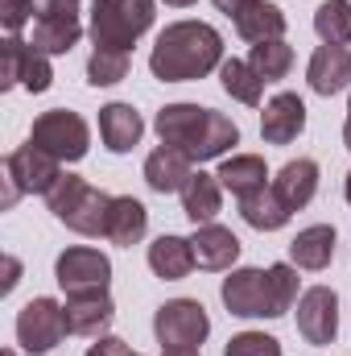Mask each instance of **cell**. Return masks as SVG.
Segmentation results:
<instances>
[{
  "label": "cell",
  "instance_id": "f6af8a7d",
  "mask_svg": "<svg viewBox=\"0 0 351 356\" xmlns=\"http://www.w3.org/2000/svg\"><path fill=\"white\" fill-rule=\"evenodd\" d=\"M348 108H351V99H348Z\"/></svg>",
  "mask_w": 351,
  "mask_h": 356
},
{
  "label": "cell",
  "instance_id": "603a6c76",
  "mask_svg": "<svg viewBox=\"0 0 351 356\" xmlns=\"http://www.w3.org/2000/svg\"><path fill=\"white\" fill-rule=\"evenodd\" d=\"M149 269L166 282H182L190 269H194V245L186 236H174V232H162L153 245H149Z\"/></svg>",
  "mask_w": 351,
  "mask_h": 356
},
{
  "label": "cell",
  "instance_id": "d6986e66",
  "mask_svg": "<svg viewBox=\"0 0 351 356\" xmlns=\"http://www.w3.org/2000/svg\"><path fill=\"white\" fill-rule=\"evenodd\" d=\"M219 207H223V182L215 175L194 170L190 182L182 186V211H186V220H190L194 228H198V224H215Z\"/></svg>",
  "mask_w": 351,
  "mask_h": 356
},
{
  "label": "cell",
  "instance_id": "83f0119b",
  "mask_svg": "<svg viewBox=\"0 0 351 356\" xmlns=\"http://www.w3.org/2000/svg\"><path fill=\"white\" fill-rule=\"evenodd\" d=\"M83 38V25L79 21H33V50L42 54H71Z\"/></svg>",
  "mask_w": 351,
  "mask_h": 356
},
{
  "label": "cell",
  "instance_id": "44dd1931",
  "mask_svg": "<svg viewBox=\"0 0 351 356\" xmlns=\"http://www.w3.org/2000/svg\"><path fill=\"white\" fill-rule=\"evenodd\" d=\"M331 261H335V228L331 224H310L289 241V266L327 269Z\"/></svg>",
  "mask_w": 351,
  "mask_h": 356
},
{
  "label": "cell",
  "instance_id": "ffe728a7",
  "mask_svg": "<svg viewBox=\"0 0 351 356\" xmlns=\"http://www.w3.org/2000/svg\"><path fill=\"white\" fill-rule=\"evenodd\" d=\"M190 158L186 154H178L170 145H157L149 158H145V182H149V191H157V195H182V186L190 182Z\"/></svg>",
  "mask_w": 351,
  "mask_h": 356
},
{
  "label": "cell",
  "instance_id": "ba28073f",
  "mask_svg": "<svg viewBox=\"0 0 351 356\" xmlns=\"http://www.w3.org/2000/svg\"><path fill=\"white\" fill-rule=\"evenodd\" d=\"M219 298H223L228 315H236V319H277L268 269H228Z\"/></svg>",
  "mask_w": 351,
  "mask_h": 356
},
{
  "label": "cell",
  "instance_id": "8d00e7d4",
  "mask_svg": "<svg viewBox=\"0 0 351 356\" xmlns=\"http://www.w3.org/2000/svg\"><path fill=\"white\" fill-rule=\"evenodd\" d=\"M87 356H141V353H132L120 336H99V340L87 348Z\"/></svg>",
  "mask_w": 351,
  "mask_h": 356
},
{
  "label": "cell",
  "instance_id": "e0dca14e",
  "mask_svg": "<svg viewBox=\"0 0 351 356\" xmlns=\"http://www.w3.org/2000/svg\"><path fill=\"white\" fill-rule=\"evenodd\" d=\"M273 195L289 207V211H302L314 195H318V162L314 158H298V162H285L277 178L268 182Z\"/></svg>",
  "mask_w": 351,
  "mask_h": 356
},
{
  "label": "cell",
  "instance_id": "5b68a950",
  "mask_svg": "<svg viewBox=\"0 0 351 356\" xmlns=\"http://www.w3.org/2000/svg\"><path fill=\"white\" fill-rule=\"evenodd\" d=\"M29 141H33L37 149H46L50 158H58V162H83L87 149H91V129L79 112H71V108H50V112H42V116L33 120Z\"/></svg>",
  "mask_w": 351,
  "mask_h": 356
},
{
  "label": "cell",
  "instance_id": "277c9868",
  "mask_svg": "<svg viewBox=\"0 0 351 356\" xmlns=\"http://www.w3.org/2000/svg\"><path fill=\"white\" fill-rule=\"evenodd\" d=\"M153 17H157L153 0H95L91 4V42H95V50L128 54L149 33Z\"/></svg>",
  "mask_w": 351,
  "mask_h": 356
},
{
  "label": "cell",
  "instance_id": "52a82bcc",
  "mask_svg": "<svg viewBox=\"0 0 351 356\" xmlns=\"http://www.w3.org/2000/svg\"><path fill=\"white\" fill-rule=\"evenodd\" d=\"M153 336L162 348H203V340L211 336V319L207 307L198 298H170L157 307L153 315Z\"/></svg>",
  "mask_w": 351,
  "mask_h": 356
},
{
  "label": "cell",
  "instance_id": "ac0fdd59",
  "mask_svg": "<svg viewBox=\"0 0 351 356\" xmlns=\"http://www.w3.org/2000/svg\"><path fill=\"white\" fill-rule=\"evenodd\" d=\"M145 232H149V211H145V203L141 199H132V195H116L112 199V211H108V241L112 245H120V249H132V245H141L145 241Z\"/></svg>",
  "mask_w": 351,
  "mask_h": 356
},
{
  "label": "cell",
  "instance_id": "8992f818",
  "mask_svg": "<svg viewBox=\"0 0 351 356\" xmlns=\"http://www.w3.org/2000/svg\"><path fill=\"white\" fill-rule=\"evenodd\" d=\"M58 178H62V162L29 141L4 158V186H8L4 203H17V195H50Z\"/></svg>",
  "mask_w": 351,
  "mask_h": 356
},
{
  "label": "cell",
  "instance_id": "3957f363",
  "mask_svg": "<svg viewBox=\"0 0 351 356\" xmlns=\"http://www.w3.org/2000/svg\"><path fill=\"white\" fill-rule=\"evenodd\" d=\"M50 211L58 224H67L79 236H103L108 232V211H112V195H103L99 186H91L79 175H62L54 182V191L46 195Z\"/></svg>",
  "mask_w": 351,
  "mask_h": 356
},
{
  "label": "cell",
  "instance_id": "60d3db41",
  "mask_svg": "<svg viewBox=\"0 0 351 356\" xmlns=\"http://www.w3.org/2000/svg\"><path fill=\"white\" fill-rule=\"evenodd\" d=\"M343 145L351 149V108H348V120H343Z\"/></svg>",
  "mask_w": 351,
  "mask_h": 356
},
{
  "label": "cell",
  "instance_id": "7402d4cb",
  "mask_svg": "<svg viewBox=\"0 0 351 356\" xmlns=\"http://www.w3.org/2000/svg\"><path fill=\"white\" fill-rule=\"evenodd\" d=\"M219 182H223V191H232L236 199H248V195H257L264 191L268 182V166H264L261 154H232V158H223L219 162Z\"/></svg>",
  "mask_w": 351,
  "mask_h": 356
},
{
  "label": "cell",
  "instance_id": "9a60e30c",
  "mask_svg": "<svg viewBox=\"0 0 351 356\" xmlns=\"http://www.w3.org/2000/svg\"><path fill=\"white\" fill-rule=\"evenodd\" d=\"M62 315H67L71 336L99 340V336H108V327L116 319V302H112V294H75V298H67Z\"/></svg>",
  "mask_w": 351,
  "mask_h": 356
},
{
  "label": "cell",
  "instance_id": "6da1fadb",
  "mask_svg": "<svg viewBox=\"0 0 351 356\" xmlns=\"http://www.w3.org/2000/svg\"><path fill=\"white\" fill-rule=\"evenodd\" d=\"M223 67V38L207 21H174L149 50V71L162 83H194Z\"/></svg>",
  "mask_w": 351,
  "mask_h": 356
},
{
  "label": "cell",
  "instance_id": "4dcf8cb0",
  "mask_svg": "<svg viewBox=\"0 0 351 356\" xmlns=\"http://www.w3.org/2000/svg\"><path fill=\"white\" fill-rule=\"evenodd\" d=\"M25 54H29V42H21L17 33H8L0 42V88H17L21 83V67H25Z\"/></svg>",
  "mask_w": 351,
  "mask_h": 356
},
{
  "label": "cell",
  "instance_id": "f546056e",
  "mask_svg": "<svg viewBox=\"0 0 351 356\" xmlns=\"http://www.w3.org/2000/svg\"><path fill=\"white\" fill-rule=\"evenodd\" d=\"M128 79V54L120 50H95L87 58V83L91 88H116Z\"/></svg>",
  "mask_w": 351,
  "mask_h": 356
},
{
  "label": "cell",
  "instance_id": "7c38bea8",
  "mask_svg": "<svg viewBox=\"0 0 351 356\" xmlns=\"http://www.w3.org/2000/svg\"><path fill=\"white\" fill-rule=\"evenodd\" d=\"M306 129V104L298 91H277L261 112V137L268 145H289Z\"/></svg>",
  "mask_w": 351,
  "mask_h": 356
},
{
  "label": "cell",
  "instance_id": "8fae6325",
  "mask_svg": "<svg viewBox=\"0 0 351 356\" xmlns=\"http://www.w3.org/2000/svg\"><path fill=\"white\" fill-rule=\"evenodd\" d=\"M298 332L314 348L335 344V336H339V294L331 286H310L298 298Z\"/></svg>",
  "mask_w": 351,
  "mask_h": 356
},
{
  "label": "cell",
  "instance_id": "2e32d148",
  "mask_svg": "<svg viewBox=\"0 0 351 356\" xmlns=\"http://www.w3.org/2000/svg\"><path fill=\"white\" fill-rule=\"evenodd\" d=\"M141 133H145V120H141V112H137L132 104L112 99V104L99 108V137H103V145H108L112 154H128V149H137Z\"/></svg>",
  "mask_w": 351,
  "mask_h": 356
},
{
  "label": "cell",
  "instance_id": "836d02e7",
  "mask_svg": "<svg viewBox=\"0 0 351 356\" xmlns=\"http://www.w3.org/2000/svg\"><path fill=\"white\" fill-rule=\"evenodd\" d=\"M223 356H281V340L264 336V332H240L228 340Z\"/></svg>",
  "mask_w": 351,
  "mask_h": 356
},
{
  "label": "cell",
  "instance_id": "d4e9b609",
  "mask_svg": "<svg viewBox=\"0 0 351 356\" xmlns=\"http://www.w3.org/2000/svg\"><path fill=\"white\" fill-rule=\"evenodd\" d=\"M240 216H244V224L248 228H257V232H277V228H285L289 224V207L273 195V186H264L257 195H248V199H240Z\"/></svg>",
  "mask_w": 351,
  "mask_h": 356
},
{
  "label": "cell",
  "instance_id": "5bb4252c",
  "mask_svg": "<svg viewBox=\"0 0 351 356\" xmlns=\"http://www.w3.org/2000/svg\"><path fill=\"white\" fill-rule=\"evenodd\" d=\"M190 245H194V266L198 269L223 273V269H232L240 261V236L223 224H198Z\"/></svg>",
  "mask_w": 351,
  "mask_h": 356
},
{
  "label": "cell",
  "instance_id": "ab89813d",
  "mask_svg": "<svg viewBox=\"0 0 351 356\" xmlns=\"http://www.w3.org/2000/svg\"><path fill=\"white\" fill-rule=\"evenodd\" d=\"M162 356H203L198 348H162Z\"/></svg>",
  "mask_w": 351,
  "mask_h": 356
},
{
  "label": "cell",
  "instance_id": "d590c367",
  "mask_svg": "<svg viewBox=\"0 0 351 356\" xmlns=\"http://www.w3.org/2000/svg\"><path fill=\"white\" fill-rule=\"evenodd\" d=\"M37 21H79V0H33Z\"/></svg>",
  "mask_w": 351,
  "mask_h": 356
},
{
  "label": "cell",
  "instance_id": "4316f807",
  "mask_svg": "<svg viewBox=\"0 0 351 356\" xmlns=\"http://www.w3.org/2000/svg\"><path fill=\"white\" fill-rule=\"evenodd\" d=\"M314 33L323 46H348L351 42V0H323L314 8Z\"/></svg>",
  "mask_w": 351,
  "mask_h": 356
},
{
  "label": "cell",
  "instance_id": "ee69618b",
  "mask_svg": "<svg viewBox=\"0 0 351 356\" xmlns=\"http://www.w3.org/2000/svg\"><path fill=\"white\" fill-rule=\"evenodd\" d=\"M4 356H17V353H12V348H8V353H4Z\"/></svg>",
  "mask_w": 351,
  "mask_h": 356
},
{
  "label": "cell",
  "instance_id": "74e56055",
  "mask_svg": "<svg viewBox=\"0 0 351 356\" xmlns=\"http://www.w3.org/2000/svg\"><path fill=\"white\" fill-rule=\"evenodd\" d=\"M17 282H21V261H17V257H4V282H0V294H12Z\"/></svg>",
  "mask_w": 351,
  "mask_h": 356
},
{
  "label": "cell",
  "instance_id": "b9f144b4",
  "mask_svg": "<svg viewBox=\"0 0 351 356\" xmlns=\"http://www.w3.org/2000/svg\"><path fill=\"white\" fill-rule=\"evenodd\" d=\"M170 8H186V4H194V0H166Z\"/></svg>",
  "mask_w": 351,
  "mask_h": 356
},
{
  "label": "cell",
  "instance_id": "f35d334b",
  "mask_svg": "<svg viewBox=\"0 0 351 356\" xmlns=\"http://www.w3.org/2000/svg\"><path fill=\"white\" fill-rule=\"evenodd\" d=\"M244 4H252V0H215V8H219V13H228V17H236Z\"/></svg>",
  "mask_w": 351,
  "mask_h": 356
},
{
  "label": "cell",
  "instance_id": "e575fe53",
  "mask_svg": "<svg viewBox=\"0 0 351 356\" xmlns=\"http://www.w3.org/2000/svg\"><path fill=\"white\" fill-rule=\"evenodd\" d=\"M33 17V0H0V25L8 33H21Z\"/></svg>",
  "mask_w": 351,
  "mask_h": 356
},
{
  "label": "cell",
  "instance_id": "484cf974",
  "mask_svg": "<svg viewBox=\"0 0 351 356\" xmlns=\"http://www.w3.org/2000/svg\"><path fill=\"white\" fill-rule=\"evenodd\" d=\"M219 83H223V91H228L232 99H240V104H261L264 79L252 71L248 58H223V67H219Z\"/></svg>",
  "mask_w": 351,
  "mask_h": 356
},
{
  "label": "cell",
  "instance_id": "cb8c5ba5",
  "mask_svg": "<svg viewBox=\"0 0 351 356\" xmlns=\"http://www.w3.org/2000/svg\"><path fill=\"white\" fill-rule=\"evenodd\" d=\"M236 33L244 38V42H277V38H285V13L277 8V4H268V0H252V4H244L236 17Z\"/></svg>",
  "mask_w": 351,
  "mask_h": 356
},
{
  "label": "cell",
  "instance_id": "f1b7e54d",
  "mask_svg": "<svg viewBox=\"0 0 351 356\" xmlns=\"http://www.w3.org/2000/svg\"><path fill=\"white\" fill-rule=\"evenodd\" d=\"M248 63H252V71L261 75L264 83H277V79H285L289 67H293V46H289L285 38H277V42H257L252 54H248Z\"/></svg>",
  "mask_w": 351,
  "mask_h": 356
},
{
  "label": "cell",
  "instance_id": "30bf717a",
  "mask_svg": "<svg viewBox=\"0 0 351 356\" xmlns=\"http://www.w3.org/2000/svg\"><path fill=\"white\" fill-rule=\"evenodd\" d=\"M54 277L67 290V298H75V294H108V286H112V261L99 249L75 245V249L58 253Z\"/></svg>",
  "mask_w": 351,
  "mask_h": 356
},
{
  "label": "cell",
  "instance_id": "d6a6232c",
  "mask_svg": "<svg viewBox=\"0 0 351 356\" xmlns=\"http://www.w3.org/2000/svg\"><path fill=\"white\" fill-rule=\"evenodd\" d=\"M50 83H54V67H50V54L33 50V42H29L25 67H21V88L33 91V95H42V91H50Z\"/></svg>",
  "mask_w": 351,
  "mask_h": 356
},
{
  "label": "cell",
  "instance_id": "4fadbf2b",
  "mask_svg": "<svg viewBox=\"0 0 351 356\" xmlns=\"http://www.w3.org/2000/svg\"><path fill=\"white\" fill-rule=\"evenodd\" d=\"M306 83L314 95H339L351 88V50L348 46H318L306 67Z\"/></svg>",
  "mask_w": 351,
  "mask_h": 356
},
{
  "label": "cell",
  "instance_id": "7a4b0ae2",
  "mask_svg": "<svg viewBox=\"0 0 351 356\" xmlns=\"http://www.w3.org/2000/svg\"><path fill=\"white\" fill-rule=\"evenodd\" d=\"M153 129H157L162 145L186 154L190 162H211V158H223L232 145H240L236 120L215 108H198V104H166L157 112Z\"/></svg>",
  "mask_w": 351,
  "mask_h": 356
},
{
  "label": "cell",
  "instance_id": "7bdbcfd3",
  "mask_svg": "<svg viewBox=\"0 0 351 356\" xmlns=\"http://www.w3.org/2000/svg\"><path fill=\"white\" fill-rule=\"evenodd\" d=\"M343 195H348V203H351V175H348V182H343Z\"/></svg>",
  "mask_w": 351,
  "mask_h": 356
},
{
  "label": "cell",
  "instance_id": "1f68e13d",
  "mask_svg": "<svg viewBox=\"0 0 351 356\" xmlns=\"http://www.w3.org/2000/svg\"><path fill=\"white\" fill-rule=\"evenodd\" d=\"M268 277H273V302H277V319H281L298 302V266L277 261V266H268Z\"/></svg>",
  "mask_w": 351,
  "mask_h": 356
},
{
  "label": "cell",
  "instance_id": "9c48e42d",
  "mask_svg": "<svg viewBox=\"0 0 351 356\" xmlns=\"http://www.w3.org/2000/svg\"><path fill=\"white\" fill-rule=\"evenodd\" d=\"M67 336H71V332H67L62 302H54V298H29V302L17 311V344L29 356L54 353Z\"/></svg>",
  "mask_w": 351,
  "mask_h": 356
}]
</instances>
